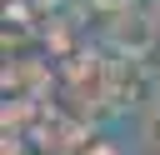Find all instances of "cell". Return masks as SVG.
Here are the masks:
<instances>
[{"mask_svg": "<svg viewBox=\"0 0 160 155\" xmlns=\"http://www.w3.org/2000/svg\"><path fill=\"white\" fill-rule=\"evenodd\" d=\"M155 40H160V15L155 10H125V15H110V25H105V45H110V55H125V60H145L150 50H155Z\"/></svg>", "mask_w": 160, "mask_h": 155, "instance_id": "6da1fadb", "label": "cell"}, {"mask_svg": "<svg viewBox=\"0 0 160 155\" xmlns=\"http://www.w3.org/2000/svg\"><path fill=\"white\" fill-rule=\"evenodd\" d=\"M145 145L160 155V85H155V100L145 105Z\"/></svg>", "mask_w": 160, "mask_h": 155, "instance_id": "277c9868", "label": "cell"}, {"mask_svg": "<svg viewBox=\"0 0 160 155\" xmlns=\"http://www.w3.org/2000/svg\"><path fill=\"white\" fill-rule=\"evenodd\" d=\"M30 30H35V25H30V5H20V0L5 5V45H25Z\"/></svg>", "mask_w": 160, "mask_h": 155, "instance_id": "3957f363", "label": "cell"}, {"mask_svg": "<svg viewBox=\"0 0 160 155\" xmlns=\"http://www.w3.org/2000/svg\"><path fill=\"white\" fill-rule=\"evenodd\" d=\"M155 85H160V80L145 75V60L110 55V95H105V110L120 115V110H130V105H140V100L150 105V100H155Z\"/></svg>", "mask_w": 160, "mask_h": 155, "instance_id": "7a4b0ae2", "label": "cell"}, {"mask_svg": "<svg viewBox=\"0 0 160 155\" xmlns=\"http://www.w3.org/2000/svg\"><path fill=\"white\" fill-rule=\"evenodd\" d=\"M95 10H105V15H125V10H135V0H90Z\"/></svg>", "mask_w": 160, "mask_h": 155, "instance_id": "5b68a950", "label": "cell"}, {"mask_svg": "<svg viewBox=\"0 0 160 155\" xmlns=\"http://www.w3.org/2000/svg\"><path fill=\"white\" fill-rule=\"evenodd\" d=\"M155 15H160V0H155Z\"/></svg>", "mask_w": 160, "mask_h": 155, "instance_id": "8992f818", "label": "cell"}]
</instances>
